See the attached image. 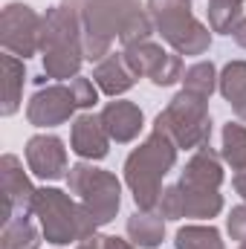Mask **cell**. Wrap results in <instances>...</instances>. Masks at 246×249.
<instances>
[{"label": "cell", "mask_w": 246, "mask_h": 249, "mask_svg": "<svg viewBox=\"0 0 246 249\" xmlns=\"http://www.w3.org/2000/svg\"><path fill=\"white\" fill-rule=\"evenodd\" d=\"M235 41H238V44H241V47L246 50V20L241 23V26H238V29H235Z\"/></svg>", "instance_id": "27"}, {"label": "cell", "mask_w": 246, "mask_h": 249, "mask_svg": "<svg viewBox=\"0 0 246 249\" xmlns=\"http://www.w3.org/2000/svg\"><path fill=\"white\" fill-rule=\"evenodd\" d=\"M133 78L136 75L127 67L124 55H110V58H105V61L99 64V70H96V81H99V87L107 96H119L124 90H130L133 87Z\"/></svg>", "instance_id": "12"}, {"label": "cell", "mask_w": 246, "mask_h": 249, "mask_svg": "<svg viewBox=\"0 0 246 249\" xmlns=\"http://www.w3.org/2000/svg\"><path fill=\"white\" fill-rule=\"evenodd\" d=\"M6 72H9V81H6V105H3V113H15L18 107V81H20V67L18 61L6 58Z\"/></svg>", "instance_id": "20"}, {"label": "cell", "mask_w": 246, "mask_h": 249, "mask_svg": "<svg viewBox=\"0 0 246 249\" xmlns=\"http://www.w3.org/2000/svg\"><path fill=\"white\" fill-rule=\"evenodd\" d=\"M177 249H223V241L211 226H185L177 232Z\"/></svg>", "instance_id": "17"}, {"label": "cell", "mask_w": 246, "mask_h": 249, "mask_svg": "<svg viewBox=\"0 0 246 249\" xmlns=\"http://www.w3.org/2000/svg\"><path fill=\"white\" fill-rule=\"evenodd\" d=\"M241 249H246V244H244V247H241Z\"/></svg>", "instance_id": "28"}, {"label": "cell", "mask_w": 246, "mask_h": 249, "mask_svg": "<svg viewBox=\"0 0 246 249\" xmlns=\"http://www.w3.org/2000/svg\"><path fill=\"white\" fill-rule=\"evenodd\" d=\"M174 139L162 130H154L151 139L127 157V186L133 188V200L139 209L151 212L159 203V180L174 165Z\"/></svg>", "instance_id": "1"}, {"label": "cell", "mask_w": 246, "mask_h": 249, "mask_svg": "<svg viewBox=\"0 0 246 249\" xmlns=\"http://www.w3.org/2000/svg\"><path fill=\"white\" fill-rule=\"evenodd\" d=\"M70 186L75 194L84 197V209L96 220V226L110 223L119 212V180L113 174L90 165H75L70 171Z\"/></svg>", "instance_id": "6"}, {"label": "cell", "mask_w": 246, "mask_h": 249, "mask_svg": "<svg viewBox=\"0 0 246 249\" xmlns=\"http://www.w3.org/2000/svg\"><path fill=\"white\" fill-rule=\"evenodd\" d=\"M127 235L133 238V244H139L145 249H154L162 241V235H165L162 214H148V212L145 214H133L127 220Z\"/></svg>", "instance_id": "14"}, {"label": "cell", "mask_w": 246, "mask_h": 249, "mask_svg": "<svg viewBox=\"0 0 246 249\" xmlns=\"http://www.w3.org/2000/svg\"><path fill=\"white\" fill-rule=\"evenodd\" d=\"M75 107V99L70 90L64 87H50L44 93H38L29 105V119L38 124V127H47V124H58L64 119H70Z\"/></svg>", "instance_id": "8"}, {"label": "cell", "mask_w": 246, "mask_h": 249, "mask_svg": "<svg viewBox=\"0 0 246 249\" xmlns=\"http://www.w3.org/2000/svg\"><path fill=\"white\" fill-rule=\"evenodd\" d=\"M223 183V171H220V162H217V157L203 145L194 157H191V162L185 165L183 171V188H200V191H217V186Z\"/></svg>", "instance_id": "9"}, {"label": "cell", "mask_w": 246, "mask_h": 249, "mask_svg": "<svg viewBox=\"0 0 246 249\" xmlns=\"http://www.w3.org/2000/svg\"><path fill=\"white\" fill-rule=\"evenodd\" d=\"M78 249H107V247H105V238H84V244Z\"/></svg>", "instance_id": "24"}, {"label": "cell", "mask_w": 246, "mask_h": 249, "mask_svg": "<svg viewBox=\"0 0 246 249\" xmlns=\"http://www.w3.org/2000/svg\"><path fill=\"white\" fill-rule=\"evenodd\" d=\"M26 160H29V168L38 177H44V180H58L67 171V154H64L61 139H55V136H35V139H29Z\"/></svg>", "instance_id": "7"}, {"label": "cell", "mask_w": 246, "mask_h": 249, "mask_svg": "<svg viewBox=\"0 0 246 249\" xmlns=\"http://www.w3.org/2000/svg\"><path fill=\"white\" fill-rule=\"evenodd\" d=\"M78 50L75 47H53L47 55H44V70L53 75V78H70L78 72Z\"/></svg>", "instance_id": "15"}, {"label": "cell", "mask_w": 246, "mask_h": 249, "mask_svg": "<svg viewBox=\"0 0 246 249\" xmlns=\"http://www.w3.org/2000/svg\"><path fill=\"white\" fill-rule=\"evenodd\" d=\"M35 206L44 223V232L53 244H70L75 238H87L96 229V220L87 214V209H75L72 200L55 191V188H44L35 194Z\"/></svg>", "instance_id": "3"}, {"label": "cell", "mask_w": 246, "mask_h": 249, "mask_svg": "<svg viewBox=\"0 0 246 249\" xmlns=\"http://www.w3.org/2000/svg\"><path fill=\"white\" fill-rule=\"evenodd\" d=\"M105 247L107 249H133V247H127L124 241H119V238H105Z\"/></svg>", "instance_id": "25"}, {"label": "cell", "mask_w": 246, "mask_h": 249, "mask_svg": "<svg viewBox=\"0 0 246 249\" xmlns=\"http://www.w3.org/2000/svg\"><path fill=\"white\" fill-rule=\"evenodd\" d=\"M229 235L235 241H244L246 244V206L232 209V214H229Z\"/></svg>", "instance_id": "23"}, {"label": "cell", "mask_w": 246, "mask_h": 249, "mask_svg": "<svg viewBox=\"0 0 246 249\" xmlns=\"http://www.w3.org/2000/svg\"><path fill=\"white\" fill-rule=\"evenodd\" d=\"M235 188L244 194V200H246V168L241 171V174H238V177H235Z\"/></svg>", "instance_id": "26"}, {"label": "cell", "mask_w": 246, "mask_h": 249, "mask_svg": "<svg viewBox=\"0 0 246 249\" xmlns=\"http://www.w3.org/2000/svg\"><path fill=\"white\" fill-rule=\"evenodd\" d=\"M70 93H72V99H75L78 107H93L99 102V93H96L93 81H87V78H75L70 84Z\"/></svg>", "instance_id": "21"}, {"label": "cell", "mask_w": 246, "mask_h": 249, "mask_svg": "<svg viewBox=\"0 0 246 249\" xmlns=\"http://www.w3.org/2000/svg\"><path fill=\"white\" fill-rule=\"evenodd\" d=\"M154 78V84H159V87H168V84H174L177 78H180V58L177 55H165V61L162 67L151 75Z\"/></svg>", "instance_id": "22"}, {"label": "cell", "mask_w": 246, "mask_h": 249, "mask_svg": "<svg viewBox=\"0 0 246 249\" xmlns=\"http://www.w3.org/2000/svg\"><path fill=\"white\" fill-rule=\"evenodd\" d=\"M151 18L157 20L162 38L183 55H200L209 47V32L191 18L188 0H148Z\"/></svg>", "instance_id": "2"}, {"label": "cell", "mask_w": 246, "mask_h": 249, "mask_svg": "<svg viewBox=\"0 0 246 249\" xmlns=\"http://www.w3.org/2000/svg\"><path fill=\"white\" fill-rule=\"evenodd\" d=\"M220 93L232 102L235 113L246 119V61H232L220 75Z\"/></svg>", "instance_id": "13"}, {"label": "cell", "mask_w": 246, "mask_h": 249, "mask_svg": "<svg viewBox=\"0 0 246 249\" xmlns=\"http://www.w3.org/2000/svg\"><path fill=\"white\" fill-rule=\"evenodd\" d=\"M72 151L78 157H90V160H102L107 154V130H105L102 119L81 116L72 124Z\"/></svg>", "instance_id": "11"}, {"label": "cell", "mask_w": 246, "mask_h": 249, "mask_svg": "<svg viewBox=\"0 0 246 249\" xmlns=\"http://www.w3.org/2000/svg\"><path fill=\"white\" fill-rule=\"evenodd\" d=\"M148 35H151V20H148L142 12H133V15L127 18V23L122 26V32H119V38H122L124 47L145 44V41H148Z\"/></svg>", "instance_id": "19"}, {"label": "cell", "mask_w": 246, "mask_h": 249, "mask_svg": "<svg viewBox=\"0 0 246 249\" xmlns=\"http://www.w3.org/2000/svg\"><path fill=\"white\" fill-rule=\"evenodd\" d=\"M223 157L232 162V168H246V127L229 122L223 127Z\"/></svg>", "instance_id": "16"}, {"label": "cell", "mask_w": 246, "mask_h": 249, "mask_svg": "<svg viewBox=\"0 0 246 249\" xmlns=\"http://www.w3.org/2000/svg\"><path fill=\"white\" fill-rule=\"evenodd\" d=\"M157 130L168 133L180 148H203L209 142V133H211L206 99L183 90L171 102V107L157 116Z\"/></svg>", "instance_id": "4"}, {"label": "cell", "mask_w": 246, "mask_h": 249, "mask_svg": "<svg viewBox=\"0 0 246 249\" xmlns=\"http://www.w3.org/2000/svg\"><path fill=\"white\" fill-rule=\"evenodd\" d=\"M102 124H105L107 136H113L116 142H130L142 130V110L130 102H113L105 107Z\"/></svg>", "instance_id": "10"}, {"label": "cell", "mask_w": 246, "mask_h": 249, "mask_svg": "<svg viewBox=\"0 0 246 249\" xmlns=\"http://www.w3.org/2000/svg\"><path fill=\"white\" fill-rule=\"evenodd\" d=\"M133 12H139L136 0H90L84 6V55L90 61L107 53L110 38L122 32Z\"/></svg>", "instance_id": "5"}, {"label": "cell", "mask_w": 246, "mask_h": 249, "mask_svg": "<svg viewBox=\"0 0 246 249\" xmlns=\"http://www.w3.org/2000/svg\"><path fill=\"white\" fill-rule=\"evenodd\" d=\"M183 81H185V90L188 93H197V96L209 99L211 90H214V67L211 64H194L183 75Z\"/></svg>", "instance_id": "18"}]
</instances>
